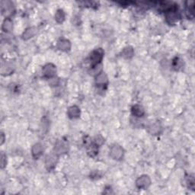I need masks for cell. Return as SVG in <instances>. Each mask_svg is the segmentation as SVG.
<instances>
[{"mask_svg": "<svg viewBox=\"0 0 195 195\" xmlns=\"http://www.w3.org/2000/svg\"><path fill=\"white\" fill-rule=\"evenodd\" d=\"M12 28V22L9 18H6L2 25V29L4 31H10Z\"/></svg>", "mask_w": 195, "mask_h": 195, "instance_id": "cell-12", "label": "cell"}, {"mask_svg": "<svg viewBox=\"0 0 195 195\" xmlns=\"http://www.w3.org/2000/svg\"><path fill=\"white\" fill-rule=\"evenodd\" d=\"M150 184V180L148 176H142L137 180V185L139 188H146Z\"/></svg>", "mask_w": 195, "mask_h": 195, "instance_id": "cell-4", "label": "cell"}, {"mask_svg": "<svg viewBox=\"0 0 195 195\" xmlns=\"http://www.w3.org/2000/svg\"><path fill=\"white\" fill-rule=\"evenodd\" d=\"M133 53H134V51H133V49H132V48H128V47H127V48H125V49L123 50V56H125V57H127V58H129V57L132 56Z\"/></svg>", "mask_w": 195, "mask_h": 195, "instance_id": "cell-15", "label": "cell"}, {"mask_svg": "<svg viewBox=\"0 0 195 195\" xmlns=\"http://www.w3.org/2000/svg\"><path fill=\"white\" fill-rule=\"evenodd\" d=\"M103 56H104V51L102 50V49L99 48V49H96L91 53V67H94L95 66H98L102 61V58H103Z\"/></svg>", "mask_w": 195, "mask_h": 195, "instance_id": "cell-1", "label": "cell"}, {"mask_svg": "<svg viewBox=\"0 0 195 195\" xmlns=\"http://www.w3.org/2000/svg\"><path fill=\"white\" fill-rule=\"evenodd\" d=\"M4 160H5V156L3 154H2V161H1V163H2V167L3 168L4 165L6 164V162H4Z\"/></svg>", "mask_w": 195, "mask_h": 195, "instance_id": "cell-16", "label": "cell"}, {"mask_svg": "<svg viewBox=\"0 0 195 195\" xmlns=\"http://www.w3.org/2000/svg\"><path fill=\"white\" fill-rule=\"evenodd\" d=\"M187 10L186 14L189 18H194V2H187Z\"/></svg>", "mask_w": 195, "mask_h": 195, "instance_id": "cell-7", "label": "cell"}, {"mask_svg": "<svg viewBox=\"0 0 195 195\" xmlns=\"http://www.w3.org/2000/svg\"><path fill=\"white\" fill-rule=\"evenodd\" d=\"M132 112L137 117H142L144 114V110L141 106L135 105L132 108Z\"/></svg>", "mask_w": 195, "mask_h": 195, "instance_id": "cell-9", "label": "cell"}, {"mask_svg": "<svg viewBox=\"0 0 195 195\" xmlns=\"http://www.w3.org/2000/svg\"><path fill=\"white\" fill-rule=\"evenodd\" d=\"M79 114H80V111L76 106L71 107L69 109V115L72 118H79Z\"/></svg>", "mask_w": 195, "mask_h": 195, "instance_id": "cell-8", "label": "cell"}, {"mask_svg": "<svg viewBox=\"0 0 195 195\" xmlns=\"http://www.w3.org/2000/svg\"><path fill=\"white\" fill-rule=\"evenodd\" d=\"M111 155L114 158H115V159L121 158L123 156V150L119 146H114L111 149Z\"/></svg>", "mask_w": 195, "mask_h": 195, "instance_id": "cell-6", "label": "cell"}, {"mask_svg": "<svg viewBox=\"0 0 195 195\" xmlns=\"http://www.w3.org/2000/svg\"><path fill=\"white\" fill-rule=\"evenodd\" d=\"M177 5L166 12V20L169 24H174L180 18V14L177 12Z\"/></svg>", "mask_w": 195, "mask_h": 195, "instance_id": "cell-2", "label": "cell"}, {"mask_svg": "<svg viewBox=\"0 0 195 195\" xmlns=\"http://www.w3.org/2000/svg\"><path fill=\"white\" fill-rule=\"evenodd\" d=\"M182 60H181L179 57H175V60H173V67H174L175 69H178L179 68H181V67L182 66Z\"/></svg>", "mask_w": 195, "mask_h": 195, "instance_id": "cell-13", "label": "cell"}, {"mask_svg": "<svg viewBox=\"0 0 195 195\" xmlns=\"http://www.w3.org/2000/svg\"><path fill=\"white\" fill-rule=\"evenodd\" d=\"M96 84L98 86L102 87V88H104V86H107V78L105 76V74L101 73L98 75L96 79Z\"/></svg>", "mask_w": 195, "mask_h": 195, "instance_id": "cell-5", "label": "cell"}, {"mask_svg": "<svg viewBox=\"0 0 195 195\" xmlns=\"http://www.w3.org/2000/svg\"><path fill=\"white\" fill-rule=\"evenodd\" d=\"M58 47L62 50H67L70 47V44L67 40H61L58 43Z\"/></svg>", "mask_w": 195, "mask_h": 195, "instance_id": "cell-11", "label": "cell"}, {"mask_svg": "<svg viewBox=\"0 0 195 195\" xmlns=\"http://www.w3.org/2000/svg\"><path fill=\"white\" fill-rule=\"evenodd\" d=\"M55 72H56V68H55L54 66H53L52 64H47V65L44 66V75L46 77H53L55 75Z\"/></svg>", "mask_w": 195, "mask_h": 195, "instance_id": "cell-3", "label": "cell"}, {"mask_svg": "<svg viewBox=\"0 0 195 195\" xmlns=\"http://www.w3.org/2000/svg\"><path fill=\"white\" fill-rule=\"evenodd\" d=\"M65 18V15H64V11L63 10H58L56 14V20L58 22H63Z\"/></svg>", "mask_w": 195, "mask_h": 195, "instance_id": "cell-14", "label": "cell"}, {"mask_svg": "<svg viewBox=\"0 0 195 195\" xmlns=\"http://www.w3.org/2000/svg\"><path fill=\"white\" fill-rule=\"evenodd\" d=\"M32 153H33V156L35 158H38L40 156L42 153V147L40 144H36L34 145V146L32 149Z\"/></svg>", "mask_w": 195, "mask_h": 195, "instance_id": "cell-10", "label": "cell"}]
</instances>
